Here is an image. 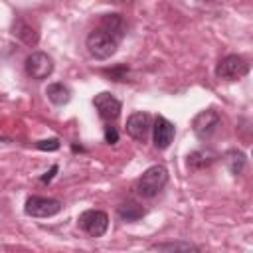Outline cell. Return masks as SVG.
Here are the masks:
<instances>
[{
  "instance_id": "obj_1",
  "label": "cell",
  "mask_w": 253,
  "mask_h": 253,
  "mask_svg": "<svg viewBox=\"0 0 253 253\" xmlns=\"http://www.w3.org/2000/svg\"><path fill=\"white\" fill-rule=\"evenodd\" d=\"M168 182V170L160 164L150 166L142 172V176L138 178V194L142 198H154Z\"/></svg>"
},
{
  "instance_id": "obj_2",
  "label": "cell",
  "mask_w": 253,
  "mask_h": 253,
  "mask_svg": "<svg viewBox=\"0 0 253 253\" xmlns=\"http://www.w3.org/2000/svg\"><path fill=\"white\" fill-rule=\"evenodd\" d=\"M119 40H115L111 34H107L101 28H95L87 36V49L95 59H107L117 51Z\"/></svg>"
},
{
  "instance_id": "obj_3",
  "label": "cell",
  "mask_w": 253,
  "mask_h": 253,
  "mask_svg": "<svg viewBox=\"0 0 253 253\" xmlns=\"http://www.w3.org/2000/svg\"><path fill=\"white\" fill-rule=\"evenodd\" d=\"M247 71H249V63L241 55H225L223 59H219L215 67V75L225 81L241 79L243 75H247Z\"/></svg>"
},
{
  "instance_id": "obj_4",
  "label": "cell",
  "mask_w": 253,
  "mask_h": 253,
  "mask_svg": "<svg viewBox=\"0 0 253 253\" xmlns=\"http://www.w3.org/2000/svg\"><path fill=\"white\" fill-rule=\"evenodd\" d=\"M79 227L89 233L91 237H101L105 235L107 227H109V215L101 210H87L79 215Z\"/></svg>"
},
{
  "instance_id": "obj_5",
  "label": "cell",
  "mask_w": 253,
  "mask_h": 253,
  "mask_svg": "<svg viewBox=\"0 0 253 253\" xmlns=\"http://www.w3.org/2000/svg\"><path fill=\"white\" fill-rule=\"evenodd\" d=\"M61 210V202L55 198L32 196L26 200V213L34 217H51Z\"/></svg>"
},
{
  "instance_id": "obj_6",
  "label": "cell",
  "mask_w": 253,
  "mask_h": 253,
  "mask_svg": "<svg viewBox=\"0 0 253 253\" xmlns=\"http://www.w3.org/2000/svg\"><path fill=\"white\" fill-rule=\"evenodd\" d=\"M26 71H28V75L32 79L42 81V79H45V77L51 75V71H53V59L47 53H43V51H34L26 59Z\"/></svg>"
},
{
  "instance_id": "obj_7",
  "label": "cell",
  "mask_w": 253,
  "mask_h": 253,
  "mask_svg": "<svg viewBox=\"0 0 253 253\" xmlns=\"http://www.w3.org/2000/svg\"><path fill=\"white\" fill-rule=\"evenodd\" d=\"M150 128H152V121H150V115L148 113L138 111V113H132L126 119V132L134 140H138V142H144L146 140Z\"/></svg>"
},
{
  "instance_id": "obj_8",
  "label": "cell",
  "mask_w": 253,
  "mask_h": 253,
  "mask_svg": "<svg viewBox=\"0 0 253 253\" xmlns=\"http://www.w3.org/2000/svg\"><path fill=\"white\" fill-rule=\"evenodd\" d=\"M93 105H95V109H97V113H99V117L103 121H115L121 115V103H119V99H115L107 91L95 95Z\"/></svg>"
},
{
  "instance_id": "obj_9",
  "label": "cell",
  "mask_w": 253,
  "mask_h": 253,
  "mask_svg": "<svg viewBox=\"0 0 253 253\" xmlns=\"http://www.w3.org/2000/svg\"><path fill=\"white\" fill-rule=\"evenodd\" d=\"M174 125L164 119V117H156L154 119V125H152V140H154V146L164 150L170 146L172 138H174Z\"/></svg>"
},
{
  "instance_id": "obj_10",
  "label": "cell",
  "mask_w": 253,
  "mask_h": 253,
  "mask_svg": "<svg viewBox=\"0 0 253 253\" xmlns=\"http://www.w3.org/2000/svg\"><path fill=\"white\" fill-rule=\"evenodd\" d=\"M192 126H194V132H196L200 138H208V136H211L213 130L219 126V115H217L215 111H211V109L202 111L200 115H196Z\"/></svg>"
},
{
  "instance_id": "obj_11",
  "label": "cell",
  "mask_w": 253,
  "mask_h": 253,
  "mask_svg": "<svg viewBox=\"0 0 253 253\" xmlns=\"http://www.w3.org/2000/svg\"><path fill=\"white\" fill-rule=\"evenodd\" d=\"M101 30H105L107 34H111L115 40H121L125 34V22L119 14H105L101 18Z\"/></svg>"
},
{
  "instance_id": "obj_12",
  "label": "cell",
  "mask_w": 253,
  "mask_h": 253,
  "mask_svg": "<svg viewBox=\"0 0 253 253\" xmlns=\"http://www.w3.org/2000/svg\"><path fill=\"white\" fill-rule=\"evenodd\" d=\"M12 34L18 36L26 45H36L38 43V32L26 20H16L14 26H12Z\"/></svg>"
},
{
  "instance_id": "obj_13",
  "label": "cell",
  "mask_w": 253,
  "mask_h": 253,
  "mask_svg": "<svg viewBox=\"0 0 253 253\" xmlns=\"http://www.w3.org/2000/svg\"><path fill=\"white\" fill-rule=\"evenodd\" d=\"M45 95H47V99L53 105H65L71 99V93H69V89L63 83H51V85H47Z\"/></svg>"
},
{
  "instance_id": "obj_14",
  "label": "cell",
  "mask_w": 253,
  "mask_h": 253,
  "mask_svg": "<svg viewBox=\"0 0 253 253\" xmlns=\"http://www.w3.org/2000/svg\"><path fill=\"white\" fill-rule=\"evenodd\" d=\"M117 211H119V217L125 219V221H136L144 215V208L138 206L136 202H125V204L119 206Z\"/></svg>"
},
{
  "instance_id": "obj_15",
  "label": "cell",
  "mask_w": 253,
  "mask_h": 253,
  "mask_svg": "<svg viewBox=\"0 0 253 253\" xmlns=\"http://www.w3.org/2000/svg\"><path fill=\"white\" fill-rule=\"evenodd\" d=\"M152 249H158V251H190V249H194V251H198V247L192 243H156V245H152Z\"/></svg>"
},
{
  "instance_id": "obj_16",
  "label": "cell",
  "mask_w": 253,
  "mask_h": 253,
  "mask_svg": "<svg viewBox=\"0 0 253 253\" xmlns=\"http://www.w3.org/2000/svg\"><path fill=\"white\" fill-rule=\"evenodd\" d=\"M227 164H229V170L233 174H239L241 168H243V164H245V156L241 152H231L229 158H227Z\"/></svg>"
},
{
  "instance_id": "obj_17",
  "label": "cell",
  "mask_w": 253,
  "mask_h": 253,
  "mask_svg": "<svg viewBox=\"0 0 253 253\" xmlns=\"http://www.w3.org/2000/svg\"><path fill=\"white\" fill-rule=\"evenodd\" d=\"M38 148H42V150H57V148H59V140H57V138L40 140V142H38Z\"/></svg>"
},
{
  "instance_id": "obj_18",
  "label": "cell",
  "mask_w": 253,
  "mask_h": 253,
  "mask_svg": "<svg viewBox=\"0 0 253 253\" xmlns=\"http://www.w3.org/2000/svg\"><path fill=\"white\" fill-rule=\"evenodd\" d=\"M105 140L109 142V144H115L117 140H119V132H117V128L115 126H105Z\"/></svg>"
},
{
  "instance_id": "obj_19",
  "label": "cell",
  "mask_w": 253,
  "mask_h": 253,
  "mask_svg": "<svg viewBox=\"0 0 253 253\" xmlns=\"http://www.w3.org/2000/svg\"><path fill=\"white\" fill-rule=\"evenodd\" d=\"M55 172H57V166H51V170H49V172H47V174H45V176H43L42 180H43V182H47V180H51V176H53Z\"/></svg>"
}]
</instances>
